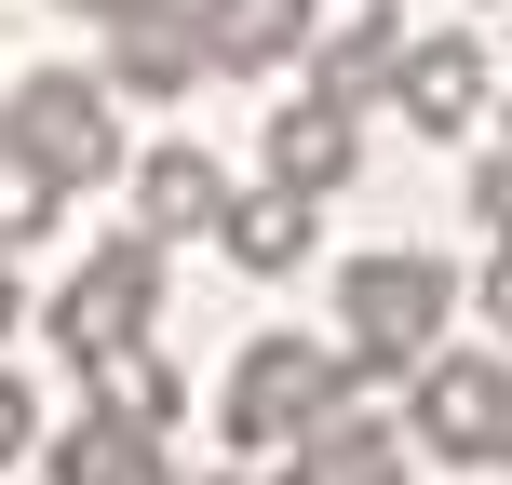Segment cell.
<instances>
[{"mask_svg": "<svg viewBox=\"0 0 512 485\" xmlns=\"http://www.w3.org/2000/svg\"><path fill=\"white\" fill-rule=\"evenodd\" d=\"M445 324H459V270H445V256L378 243V256L337 270V364H351V391L364 378H418V364L445 351Z\"/></svg>", "mask_w": 512, "mask_h": 485, "instance_id": "6da1fadb", "label": "cell"}, {"mask_svg": "<svg viewBox=\"0 0 512 485\" xmlns=\"http://www.w3.org/2000/svg\"><path fill=\"white\" fill-rule=\"evenodd\" d=\"M337 405H351V364H337V337L270 324V337H243L230 391H216V432H230V459H283V445L324 432Z\"/></svg>", "mask_w": 512, "mask_h": 485, "instance_id": "7a4b0ae2", "label": "cell"}, {"mask_svg": "<svg viewBox=\"0 0 512 485\" xmlns=\"http://www.w3.org/2000/svg\"><path fill=\"white\" fill-rule=\"evenodd\" d=\"M0 149H14L54 203H81V189L122 176V95H108L95 68H27L14 95H0Z\"/></svg>", "mask_w": 512, "mask_h": 485, "instance_id": "3957f363", "label": "cell"}, {"mask_svg": "<svg viewBox=\"0 0 512 485\" xmlns=\"http://www.w3.org/2000/svg\"><path fill=\"white\" fill-rule=\"evenodd\" d=\"M41 324H54V351H68V364H95V351H122V337H149V324H162V243L108 230L68 283H54Z\"/></svg>", "mask_w": 512, "mask_h": 485, "instance_id": "277c9868", "label": "cell"}, {"mask_svg": "<svg viewBox=\"0 0 512 485\" xmlns=\"http://www.w3.org/2000/svg\"><path fill=\"white\" fill-rule=\"evenodd\" d=\"M512 418V351H432L405 378V445H432L445 472H486Z\"/></svg>", "mask_w": 512, "mask_h": 485, "instance_id": "5b68a950", "label": "cell"}, {"mask_svg": "<svg viewBox=\"0 0 512 485\" xmlns=\"http://www.w3.org/2000/svg\"><path fill=\"white\" fill-rule=\"evenodd\" d=\"M108 95H135V108H176L189 81H216V54H203V0H108Z\"/></svg>", "mask_w": 512, "mask_h": 485, "instance_id": "8992f818", "label": "cell"}, {"mask_svg": "<svg viewBox=\"0 0 512 485\" xmlns=\"http://www.w3.org/2000/svg\"><path fill=\"white\" fill-rule=\"evenodd\" d=\"M378 108H405V122L432 135V149H459V135H472V122L499 108V68H486V41H472V14H459V27H418Z\"/></svg>", "mask_w": 512, "mask_h": 485, "instance_id": "52a82bcc", "label": "cell"}, {"mask_svg": "<svg viewBox=\"0 0 512 485\" xmlns=\"http://www.w3.org/2000/svg\"><path fill=\"white\" fill-rule=\"evenodd\" d=\"M351 176H364V108H337V95H283L270 122H256V189L337 203Z\"/></svg>", "mask_w": 512, "mask_h": 485, "instance_id": "ba28073f", "label": "cell"}, {"mask_svg": "<svg viewBox=\"0 0 512 485\" xmlns=\"http://www.w3.org/2000/svg\"><path fill=\"white\" fill-rule=\"evenodd\" d=\"M122 189H135V216H122V230H135V243H162V256H176V243H203L216 216H230V162H216V149H189V135H176V149H149V162H122Z\"/></svg>", "mask_w": 512, "mask_h": 485, "instance_id": "9c48e42d", "label": "cell"}, {"mask_svg": "<svg viewBox=\"0 0 512 485\" xmlns=\"http://www.w3.org/2000/svg\"><path fill=\"white\" fill-rule=\"evenodd\" d=\"M405 41H418V27H405V0H351V14H324V27H310V54H297V68H310V95L378 108V95H391V68H405Z\"/></svg>", "mask_w": 512, "mask_h": 485, "instance_id": "30bf717a", "label": "cell"}, {"mask_svg": "<svg viewBox=\"0 0 512 485\" xmlns=\"http://www.w3.org/2000/svg\"><path fill=\"white\" fill-rule=\"evenodd\" d=\"M216 243H230V270H243V283H297L310 256H324V203H297V189H230Z\"/></svg>", "mask_w": 512, "mask_h": 485, "instance_id": "8fae6325", "label": "cell"}, {"mask_svg": "<svg viewBox=\"0 0 512 485\" xmlns=\"http://www.w3.org/2000/svg\"><path fill=\"white\" fill-rule=\"evenodd\" d=\"M310 27H324V0H203V54H216V81H270V68H297Z\"/></svg>", "mask_w": 512, "mask_h": 485, "instance_id": "7c38bea8", "label": "cell"}, {"mask_svg": "<svg viewBox=\"0 0 512 485\" xmlns=\"http://www.w3.org/2000/svg\"><path fill=\"white\" fill-rule=\"evenodd\" d=\"M283 485H405V418L337 405L324 432H297V445H283Z\"/></svg>", "mask_w": 512, "mask_h": 485, "instance_id": "4fadbf2b", "label": "cell"}, {"mask_svg": "<svg viewBox=\"0 0 512 485\" xmlns=\"http://www.w3.org/2000/svg\"><path fill=\"white\" fill-rule=\"evenodd\" d=\"M41 472L54 485H176L162 432H122V418H95V405H81L68 432H41Z\"/></svg>", "mask_w": 512, "mask_h": 485, "instance_id": "5bb4252c", "label": "cell"}, {"mask_svg": "<svg viewBox=\"0 0 512 485\" xmlns=\"http://www.w3.org/2000/svg\"><path fill=\"white\" fill-rule=\"evenodd\" d=\"M81 391H95V418H122V432H176V405H189V378L162 364V337L95 351V364H81Z\"/></svg>", "mask_w": 512, "mask_h": 485, "instance_id": "9a60e30c", "label": "cell"}, {"mask_svg": "<svg viewBox=\"0 0 512 485\" xmlns=\"http://www.w3.org/2000/svg\"><path fill=\"white\" fill-rule=\"evenodd\" d=\"M41 432H54V418H41V391L0 364V472H27V459H41Z\"/></svg>", "mask_w": 512, "mask_h": 485, "instance_id": "2e32d148", "label": "cell"}, {"mask_svg": "<svg viewBox=\"0 0 512 485\" xmlns=\"http://www.w3.org/2000/svg\"><path fill=\"white\" fill-rule=\"evenodd\" d=\"M459 310H472V324H486V337H499V351H512V243L486 256V270H472V297H459Z\"/></svg>", "mask_w": 512, "mask_h": 485, "instance_id": "e0dca14e", "label": "cell"}, {"mask_svg": "<svg viewBox=\"0 0 512 485\" xmlns=\"http://www.w3.org/2000/svg\"><path fill=\"white\" fill-rule=\"evenodd\" d=\"M472 216H486V243H512V149L472 162Z\"/></svg>", "mask_w": 512, "mask_h": 485, "instance_id": "ac0fdd59", "label": "cell"}, {"mask_svg": "<svg viewBox=\"0 0 512 485\" xmlns=\"http://www.w3.org/2000/svg\"><path fill=\"white\" fill-rule=\"evenodd\" d=\"M14 310H27V297H14V256H0V337H14Z\"/></svg>", "mask_w": 512, "mask_h": 485, "instance_id": "d6986e66", "label": "cell"}, {"mask_svg": "<svg viewBox=\"0 0 512 485\" xmlns=\"http://www.w3.org/2000/svg\"><path fill=\"white\" fill-rule=\"evenodd\" d=\"M486 472H499V485H512V418H499V459H486Z\"/></svg>", "mask_w": 512, "mask_h": 485, "instance_id": "ffe728a7", "label": "cell"}, {"mask_svg": "<svg viewBox=\"0 0 512 485\" xmlns=\"http://www.w3.org/2000/svg\"><path fill=\"white\" fill-rule=\"evenodd\" d=\"M68 14H108V0H68Z\"/></svg>", "mask_w": 512, "mask_h": 485, "instance_id": "44dd1931", "label": "cell"}, {"mask_svg": "<svg viewBox=\"0 0 512 485\" xmlns=\"http://www.w3.org/2000/svg\"><path fill=\"white\" fill-rule=\"evenodd\" d=\"M499 122H512V108H499ZM499 149H512V135H499Z\"/></svg>", "mask_w": 512, "mask_h": 485, "instance_id": "7402d4cb", "label": "cell"}]
</instances>
